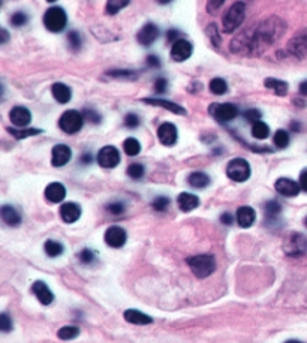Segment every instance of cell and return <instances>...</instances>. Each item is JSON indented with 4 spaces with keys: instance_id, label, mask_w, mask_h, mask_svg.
<instances>
[{
    "instance_id": "52a82bcc",
    "label": "cell",
    "mask_w": 307,
    "mask_h": 343,
    "mask_svg": "<svg viewBox=\"0 0 307 343\" xmlns=\"http://www.w3.org/2000/svg\"><path fill=\"white\" fill-rule=\"evenodd\" d=\"M283 249L289 256H301L307 252V238L303 234L294 232L285 240Z\"/></svg>"
},
{
    "instance_id": "6f0895ef",
    "label": "cell",
    "mask_w": 307,
    "mask_h": 343,
    "mask_svg": "<svg viewBox=\"0 0 307 343\" xmlns=\"http://www.w3.org/2000/svg\"><path fill=\"white\" fill-rule=\"evenodd\" d=\"M92 160H93V156H92L90 153H84V154L81 156V159H80V162L84 163V165H89Z\"/></svg>"
},
{
    "instance_id": "7a4b0ae2",
    "label": "cell",
    "mask_w": 307,
    "mask_h": 343,
    "mask_svg": "<svg viewBox=\"0 0 307 343\" xmlns=\"http://www.w3.org/2000/svg\"><path fill=\"white\" fill-rule=\"evenodd\" d=\"M244 15H246V5L243 2H235L223 15V20H222L223 32L232 33L234 30H237L244 21Z\"/></svg>"
},
{
    "instance_id": "c3c4849f",
    "label": "cell",
    "mask_w": 307,
    "mask_h": 343,
    "mask_svg": "<svg viewBox=\"0 0 307 343\" xmlns=\"http://www.w3.org/2000/svg\"><path fill=\"white\" fill-rule=\"evenodd\" d=\"M83 115H84V120H89L92 123H99L101 121V115L98 114L95 110H90V108H86L83 111Z\"/></svg>"
},
{
    "instance_id": "4dcf8cb0",
    "label": "cell",
    "mask_w": 307,
    "mask_h": 343,
    "mask_svg": "<svg viewBox=\"0 0 307 343\" xmlns=\"http://www.w3.org/2000/svg\"><path fill=\"white\" fill-rule=\"evenodd\" d=\"M123 150L127 156H136L141 151V144L136 138H126L123 142Z\"/></svg>"
},
{
    "instance_id": "680465c9",
    "label": "cell",
    "mask_w": 307,
    "mask_h": 343,
    "mask_svg": "<svg viewBox=\"0 0 307 343\" xmlns=\"http://www.w3.org/2000/svg\"><path fill=\"white\" fill-rule=\"evenodd\" d=\"M300 93H301L303 96H307V80L304 83L300 84Z\"/></svg>"
},
{
    "instance_id": "d6a6232c",
    "label": "cell",
    "mask_w": 307,
    "mask_h": 343,
    "mask_svg": "<svg viewBox=\"0 0 307 343\" xmlns=\"http://www.w3.org/2000/svg\"><path fill=\"white\" fill-rule=\"evenodd\" d=\"M80 334V328L78 327H74V325H66V327H62L57 333L59 339L62 340H72L75 337H78Z\"/></svg>"
},
{
    "instance_id": "ba28073f",
    "label": "cell",
    "mask_w": 307,
    "mask_h": 343,
    "mask_svg": "<svg viewBox=\"0 0 307 343\" xmlns=\"http://www.w3.org/2000/svg\"><path fill=\"white\" fill-rule=\"evenodd\" d=\"M288 53L295 59L307 57V30L298 32L289 42H288Z\"/></svg>"
},
{
    "instance_id": "83f0119b",
    "label": "cell",
    "mask_w": 307,
    "mask_h": 343,
    "mask_svg": "<svg viewBox=\"0 0 307 343\" xmlns=\"http://www.w3.org/2000/svg\"><path fill=\"white\" fill-rule=\"evenodd\" d=\"M188 183L192 186V188H197V189H204L210 185V177L205 174V173H192L189 177H188Z\"/></svg>"
},
{
    "instance_id": "8d00e7d4",
    "label": "cell",
    "mask_w": 307,
    "mask_h": 343,
    "mask_svg": "<svg viewBox=\"0 0 307 343\" xmlns=\"http://www.w3.org/2000/svg\"><path fill=\"white\" fill-rule=\"evenodd\" d=\"M273 141H274L276 147H279V148H286V147L289 145V135H288V132H286V130L279 129V130L274 133Z\"/></svg>"
},
{
    "instance_id": "db71d44e",
    "label": "cell",
    "mask_w": 307,
    "mask_h": 343,
    "mask_svg": "<svg viewBox=\"0 0 307 343\" xmlns=\"http://www.w3.org/2000/svg\"><path fill=\"white\" fill-rule=\"evenodd\" d=\"M147 65L150 66V68H159L161 66V60H159V57L158 56H153V54H150V56H147Z\"/></svg>"
},
{
    "instance_id": "836d02e7",
    "label": "cell",
    "mask_w": 307,
    "mask_h": 343,
    "mask_svg": "<svg viewBox=\"0 0 307 343\" xmlns=\"http://www.w3.org/2000/svg\"><path fill=\"white\" fill-rule=\"evenodd\" d=\"M210 92L213 95H225L228 92V84L222 78H214L210 81Z\"/></svg>"
},
{
    "instance_id": "11a10c76",
    "label": "cell",
    "mask_w": 307,
    "mask_h": 343,
    "mask_svg": "<svg viewBox=\"0 0 307 343\" xmlns=\"http://www.w3.org/2000/svg\"><path fill=\"white\" fill-rule=\"evenodd\" d=\"M220 222L223 224V225H232L234 224V216L231 215V213H223L222 216H220Z\"/></svg>"
},
{
    "instance_id": "ab89813d",
    "label": "cell",
    "mask_w": 307,
    "mask_h": 343,
    "mask_svg": "<svg viewBox=\"0 0 307 343\" xmlns=\"http://www.w3.org/2000/svg\"><path fill=\"white\" fill-rule=\"evenodd\" d=\"M68 42H69V47H71L72 50L78 51V50L81 48L83 39H81L80 33L74 30V32H69V33H68Z\"/></svg>"
},
{
    "instance_id": "3957f363",
    "label": "cell",
    "mask_w": 307,
    "mask_h": 343,
    "mask_svg": "<svg viewBox=\"0 0 307 343\" xmlns=\"http://www.w3.org/2000/svg\"><path fill=\"white\" fill-rule=\"evenodd\" d=\"M188 265L197 277L204 279L216 270V259L211 255H197L188 258Z\"/></svg>"
},
{
    "instance_id": "44dd1931",
    "label": "cell",
    "mask_w": 307,
    "mask_h": 343,
    "mask_svg": "<svg viewBox=\"0 0 307 343\" xmlns=\"http://www.w3.org/2000/svg\"><path fill=\"white\" fill-rule=\"evenodd\" d=\"M255 219H256V213L252 207H240L237 210V222L241 228H249L255 224Z\"/></svg>"
},
{
    "instance_id": "484cf974",
    "label": "cell",
    "mask_w": 307,
    "mask_h": 343,
    "mask_svg": "<svg viewBox=\"0 0 307 343\" xmlns=\"http://www.w3.org/2000/svg\"><path fill=\"white\" fill-rule=\"evenodd\" d=\"M51 93L59 104H68L71 101V96H72L71 89L63 83H56L51 89Z\"/></svg>"
},
{
    "instance_id": "ee69618b",
    "label": "cell",
    "mask_w": 307,
    "mask_h": 343,
    "mask_svg": "<svg viewBox=\"0 0 307 343\" xmlns=\"http://www.w3.org/2000/svg\"><path fill=\"white\" fill-rule=\"evenodd\" d=\"M124 126L129 127V129L138 127V126H139V117L136 114H133V113L126 114V117H124Z\"/></svg>"
},
{
    "instance_id": "cb8c5ba5",
    "label": "cell",
    "mask_w": 307,
    "mask_h": 343,
    "mask_svg": "<svg viewBox=\"0 0 307 343\" xmlns=\"http://www.w3.org/2000/svg\"><path fill=\"white\" fill-rule=\"evenodd\" d=\"M0 215L3 222L9 227H18L21 224V216L12 206H3L0 210Z\"/></svg>"
},
{
    "instance_id": "7dc6e473",
    "label": "cell",
    "mask_w": 307,
    "mask_h": 343,
    "mask_svg": "<svg viewBox=\"0 0 307 343\" xmlns=\"http://www.w3.org/2000/svg\"><path fill=\"white\" fill-rule=\"evenodd\" d=\"M167 89H168V81L165 80V78H158L156 81H155V92L158 93V95H164L165 92H167Z\"/></svg>"
},
{
    "instance_id": "91938a15",
    "label": "cell",
    "mask_w": 307,
    "mask_h": 343,
    "mask_svg": "<svg viewBox=\"0 0 307 343\" xmlns=\"http://www.w3.org/2000/svg\"><path fill=\"white\" fill-rule=\"evenodd\" d=\"M291 127H292V130L298 132V130L301 129V124H298V123H292V124H291Z\"/></svg>"
},
{
    "instance_id": "9a60e30c",
    "label": "cell",
    "mask_w": 307,
    "mask_h": 343,
    "mask_svg": "<svg viewBox=\"0 0 307 343\" xmlns=\"http://www.w3.org/2000/svg\"><path fill=\"white\" fill-rule=\"evenodd\" d=\"M51 154H53L51 163H53L54 166H65V165L71 160V157H72L71 148H69L68 145H65V144H57V145H54Z\"/></svg>"
},
{
    "instance_id": "9c48e42d",
    "label": "cell",
    "mask_w": 307,
    "mask_h": 343,
    "mask_svg": "<svg viewBox=\"0 0 307 343\" xmlns=\"http://www.w3.org/2000/svg\"><path fill=\"white\" fill-rule=\"evenodd\" d=\"M96 160L102 168H115L120 163V151L114 145H105L99 150Z\"/></svg>"
},
{
    "instance_id": "f907efd6",
    "label": "cell",
    "mask_w": 307,
    "mask_h": 343,
    "mask_svg": "<svg viewBox=\"0 0 307 343\" xmlns=\"http://www.w3.org/2000/svg\"><path fill=\"white\" fill-rule=\"evenodd\" d=\"M223 3H225V0H207V12L214 14Z\"/></svg>"
},
{
    "instance_id": "5bb4252c",
    "label": "cell",
    "mask_w": 307,
    "mask_h": 343,
    "mask_svg": "<svg viewBox=\"0 0 307 343\" xmlns=\"http://www.w3.org/2000/svg\"><path fill=\"white\" fill-rule=\"evenodd\" d=\"M274 188H276V191H277L280 195L288 197V198L297 197V195L300 194V189H301L300 183H297V182H294V180H291V179H285V177L279 179V180L276 182Z\"/></svg>"
},
{
    "instance_id": "603a6c76",
    "label": "cell",
    "mask_w": 307,
    "mask_h": 343,
    "mask_svg": "<svg viewBox=\"0 0 307 343\" xmlns=\"http://www.w3.org/2000/svg\"><path fill=\"white\" fill-rule=\"evenodd\" d=\"M142 102L150 104V105H155V107H162V108H165V110H168V111H171V113H174V114H186V110H185L183 107H180V105H177V104H174V102H171V101L148 98V99H144Z\"/></svg>"
},
{
    "instance_id": "7c38bea8",
    "label": "cell",
    "mask_w": 307,
    "mask_h": 343,
    "mask_svg": "<svg viewBox=\"0 0 307 343\" xmlns=\"http://www.w3.org/2000/svg\"><path fill=\"white\" fill-rule=\"evenodd\" d=\"M192 51H194L192 44L189 41H186V39H180L176 44H173L171 59L174 62H185V60H188L192 56Z\"/></svg>"
},
{
    "instance_id": "f35d334b",
    "label": "cell",
    "mask_w": 307,
    "mask_h": 343,
    "mask_svg": "<svg viewBox=\"0 0 307 343\" xmlns=\"http://www.w3.org/2000/svg\"><path fill=\"white\" fill-rule=\"evenodd\" d=\"M205 32H207V35H208V38H210L211 44H213L214 47H220L222 39H220V36H219V32H217L216 24H214V23H210V24H208V27L205 29Z\"/></svg>"
},
{
    "instance_id": "ffe728a7",
    "label": "cell",
    "mask_w": 307,
    "mask_h": 343,
    "mask_svg": "<svg viewBox=\"0 0 307 343\" xmlns=\"http://www.w3.org/2000/svg\"><path fill=\"white\" fill-rule=\"evenodd\" d=\"M66 197V189L62 183H50L45 189V198L50 203H62Z\"/></svg>"
},
{
    "instance_id": "ac0fdd59",
    "label": "cell",
    "mask_w": 307,
    "mask_h": 343,
    "mask_svg": "<svg viewBox=\"0 0 307 343\" xmlns=\"http://www.w3.org/2000/svg\"><path fill=\"white\" fill-rule=\"evenodd\" d=\"M32 289H33V294L36 295V298L41 301V304L48 306V304H51V303H53L54 295H53L51 289H50V288H48L44 282H41V280L35 282V283H33V286H32Z\"/></svg>"
},
{
    "instance_id": "4fadbf2b",
    "label": "cell",
    "mask_w": 307,
    "mask_h": 343,
    "mask_svg": "<svg viewBox=\"0 0 307 343\" xmlns=\"http://www.w3.org/2000/svg\"><path fill=\"white\" fill-rule=\"evenodd\" d=\"M159 38V29L156 24L153 23H147L144 24V27L138 32L136 39L142 47H150L156 39Z\"/></svg>"
},
{
    "instance_id": "681fc988",
    "label": "cell",
    "mask_w": 307,
    "mask_h": 343,
    "mask_svg": "<svg viewBox=\"0 0 307 343\" xmlns=\"http://www.w3.org/2000/svg\"><path fill=\"white\" fill-rule=\"evenodd\" d=\"M244 118H246L247 121H250V123L259 121V120H261V111H259V110H255V108L247 110V111L244 113Z\"/></svg>"
},
{
    "instance_id": "277c9868",
    "label": "cell",
    "mask_w": 307,
    "mask_h": 343,
    "mask_svg": "<svg viewBox=\"0 0 307 343\" xmlns=\"http://www.w3.org/2000/svg\"><path fill=\"white\" fill-rule=\"evenodd\" d=\"M66 23H68V15L66 12L59 8V6H53L50 8L45 15H44V24L45 27L53 32V33H59L62 32L65 27H66Z\"/></svg>"
},
{
    "instance_id": "bcb514c9",
    "label": "cell",
    "mask_w": 307,
    "mask_h": 343,
    "mask_svg": "<svg viewBox=\"0 0 307 343\" xmlns=\"http://www.w3.org/2000/svg\"><path fill=\"white\" fill-rule=\"evenodd\" d=\"M80 261H81L83 264H92V262L95 261V253H93V250H90V249L81 250V252H80Z\"/></svg>"
},
{
    "instance_id": "8fae6325",
    "label": "cell",
    "mask_w": 307,
    "mask_h": 343,
    "mask_svg": "<svg viewBox=\"0 0 307 343\" xmlns=\"http://www.w3.org/2000/svg\"><path fill=\"white\" fill-rule=\"evenodd\" d=\"M126 231L121 228V227H109V228L105 231V243L112 247V249H118V247H123L124 243H126Z\"/></svg>"
},
{
    "instance_id": "6da1fadb",
    "label": "cell",
    "mask_w": 307,
    "mask_h": 343,
    "mask_svg": "<svg viewBox=\"0 0 307 343\" xmlns=\"http://www.w3.org/2000/svg\"><path fill=\"white\" fill-rule=\"evenodd\" d=\"M285 32V23L280 18H270L261 26L253 30V39H252V51L253 50H264V47H268L274 44Z\"/></svg>"
},
{
    "instance_id": "be15d7a7",
    "label": "cell",
    "mask_w": 307,
    "mask_h": 343,
    "mask_svg": "<svg viewBox=\"0 0 307 343\" xmlns=\"http://www.w3.org/2000/svg\"><path fill=\"white\" fill-rule=\"evenodd\" d=\"M285 343H301V342H298V340H288V342H285Z\"/></svg>"
},
{
    "instance_id": "2e32d148",
    "label": "cell",
    "mask_w": 307,
    "mask_h": 343,
    "mask_svg": "<svg viewBox=\"0 0 307 343\" xmlns=\"http://www.w3.org/2000/svg\"><path fill=\"white\" fill-rule=\"evenodd\" d=\"M158 136L164 145H174L177 141V127L173 123H162L158 129Z\"/></svg>"
},
{
    "instance_id": "f5cc1de1",
    "label": "cell",
    "mask_w": 307,
    "mask_h": 343,
    "mask_svg": "<svg viewBox=\"0 0 307 343\" xmlns=\"http://www.w3.org/2000/svg\"><path fill=\"white\" fill-rule=\"evenodd\" d=\"M177 41H180V32L179 30H176V29H173V30H168V33H167V42H177Z\"/></svg>"
},
{
    "instance_id": "7402d4cb",
    "label": "cell",
    "mask_w": 307,
    "mask_h": 343,
    "mask_svg": "<svg viewBox=\"0 0 307 343\" xmlns=\"http://www.w3.org/2000/svg\"><path fill=\"white\" fill-rule=\"evenodd\" d=\"M177 204H179V209H180L182 212H192V210H195V209L200 206V198H198L197 195L183 192V194L179 195Z\"/></svg>"
},
{
    "instance_id": "7bdbcfd3",
    "label": "cell",
    "mask_w": 307,
    "mask_h": 343,
    "mask_svg": "<svg viewBox=\"0 0 307 343\" xmlns=\"http://www.w3.org/2000/svg\"><path fill=\"white\" fill-rule=\"evenodd\" d=\"M0 330L3 333H9L12 330V319L9 318L8 313H2L0 315Z\"/></svg>"
},
{
    "instance_id": "e0dca14e",
    "label": "cell",
    "mask_w": 307,
    "mask_h": 343,
    "mask_svg": "<svg viewBox=\"0 0 307 343\" xmlns=\"http://www.w3.org/2000/svg\"><path fill=\"white\" fill-rule=\"evenodd\" d=\"M60 216L66 224H74L81 216V207L75 203H65L60 207Z\"/></svg>"
},
{
    "instance_id": "816d5d0a",
    "label": "cell",
    "mask_w": 307,
    "mask_h": 343,
    "mask_svg": "<svg viewBox=\"0 0 307 343\" xmlns=\"http://www.w3.org/2000/svg\"><path fill=\"white\" fill-rule=\"evenodd\" d=\"M109 77H115V78H121V77H126V78H133V72L132 71H109L106 72Z\"/></svg>"
},
{
    "instance_id": "e575fe53",
    "label": "cell",
    "mask_w": 307,
    "mask_h": 343,
    "mask_svg": "<svg viewBox=\"0 0 307 343\" xmlns=\"http://www.w3.org/2000/svg\"><path fill=\"white\" fill-rule=\"evenodd\" d=\"M280 212H282V206H280L279 201L271 200V201H268L265 204V215H267L268 219H276L280 215Z\"/></svg>"
},
{
    "instance_id": "4316f807",
    "label": "cell",
    "mask_w": 307,
    "mask_h": 343,
    "mask_svg": "<svg viewBox=\"0 0 307 343\" xmlns=\"http://www.w3.org/2000/svg\"><path fill=\"white\" fill-rule=\"evenodd\" d=\"M264 84H265L267 89L273 90V92H274L276 95H279V96H285V95L288 93V84H286L285 81H282V80L267 78V80L264 81Z\"/></svg>"
},
{
    "instance_id": "8992f818",
    "label": "cell",
    "mask_w": 307,
    "mask_h": 343,
    "mask_svg": "<svg viewBox=\"0 0 307 343\" xmlns=\"http://www.w3.org/2000/svg\"><path fill=\"white\" fill-rule=\"evenodd\" d=\"M83 124H84V115L81 114V113H78V111H75V110L65 111L62 114V117H60V120H59L60 129L65 133H69V135L80 132L81 127H83Z\"/></svg>"
},
{
    "instance_id": "d4e9b609",
    "label": "cell",
    "mask_w": 307,
    "mask_h": 343,
    "mask_svg": "<svg viewBox=\"0 0 307 343\" xmlns=\"http://www.w3.org/2000/svg\"><path fill=\"white\" fill-rule=\"evenodd\" d=\"M124 319L130 324H135V325H147V324H151L153 319L151 316L148 315H144L142 312L139 310H135V309H129L124 312Z\"/></svg>"
},
{
    "instance_id": "e7e4bbea",
    "label": "cell",
    "mask_w": 307,
    "mask_h": 343,
    "mask_svg": "<svg viewBox=\"0 0 307 343\" xmlns=\"http://www.w3.org/2000/svg\"><path fill=\"white\" fill-rule=\"evenodd\" d=\"M47 2H51L53 3V2H57V0H47Z\"/></svg>"
},
{
    "instance_id": "b9f144b4",
    "label": "cell",
    "mask_w": 307,
    "mask_h": 343,
    "mask_svg": "<svg viewBox=\"0 0 307 343\" xmlns=\"http://www.w3.org/2000/svg\"><path fill=\"white\" fill-rule=\"evenodd\" d=\"M26 23H27V15H26L24 12H21V11L15 12V14L11 17V24L15 26V27H21V26H24Z\"/></svg>"
},
{
    "instance_id": "74e56055",
    "label": "cell",
    "mask_w": 307,
    "mask_h": 343,
    "mask_svg": "<svg viewBox=\"0 0 307 343\" xmlns=\"http://www.w3.org/2000/svg\"><path fill=\"white\" fill-rule=\"evenodd\" d=\"M126 173H127V176H129L130 179H133V180H139V179L144 176L145 169H144V165H141V163H132V165H129V166H127Z\"/></svg>"
},
{
    "instance_id": "f1b7e54d",
    "label": "cell",
    "mask_w": 307,
    "mask_h": 343,
    "mask_svg": "<svg viewBox=\"0 0 307 343\" xmlns=\"http://www.w3.org/2000/svg\"><path fill=\"white\" fill-rule=\"evenodd\" d=\"M44 250H45V253H47L48 256L57 258V256H60V255L63 253V244H62V243H57V241H54V240H48V241H45V244H44Z\"/></svg>"
},
{
    "instance_id": "f6af8a7d",
    "label": "cell",
    "mask_w": 307,
    "mask_h": 343,
    "mask_svg": "<svg viewBox=\"0 0 307 343\" xmlns=\"http://www.w3.org/2000/svg\"><path fill=\"white\" fill-rule=\"evenodd\" d=\"M106 210L111 213V215H114V216H118V215H121L123 212H124V204L123 203H109L108 206H106Z\"/></svg>"
},
{
    "instance_id": "94428289",
    "label": "cell",
    "mask_w": 307,
    "mask_h": 343,
    "mask_svg": "<svg viewBox=\"0 0 307 343\" xmlns=\"http://www.w3.org/2000/svg\"><path fill=\"white\" fill-rule=\"evenodd\" d=\"M2 35H3V38H2V44H5V42L8 41V32H6V30H3V32H2Z\"/></svg>"
},
{
    "instance_id": "03108f58",
    "label": "cell",
    "mask_w": 307,
    "mask_h": 343,
    "mask_svg": "<svg viewBox=\"0 0 307 343\" xmlns=\"http://www.w3.org/2000/svg\"><path fill=\"white\" fill-rule=\"evenodd\" d=\"M304 224H306V227H307V218H306V221H304Z\"/></svg>"
},
{
    "instance_id": "d590c367",
    "label": "cell",
    "mask_w": 307,
    "mask_h": 343,
    "mask_svg": "<svg viewBox=\"0 0 307 343\" xmlns=\"http://www.w3.org/2000/svg\"><path fill=\"white\" fill-rule=\"evenodd\" d=\"M8 132L15 136L17 139H23V138H27V136H33V135H38L41 133L42 130L41 129H8Z\"/></svg>"
},
{
    "instance_id": "f546056e",
    "label": "cell",
    "mask_w": 307,
    "mask_h": 343,
    "mask_svg": "<svg viewBox=\"0 0 307 343\" xmlns=\"http://www.w3.org/2000/svg\"><path fill=\"white\" fill-rule=\"evenodd\" d=\"M252 135L256 138V139H265L268 135H270V127L268 124H265L264 121H255L253 126H252Z\"/></svg>"
},
{
    "instance_id": "d6986e66",
    "label": "cell",
    "mask_w": 307,
    "mask_h": 343,
    "mask_svg": "<svg viewBox=\"0 0 307 343\" xmlns=\"http://www.w3.org/2000/svg\"><path fill=\"white\" fill-rule=\"evenodd\" d=\"M11 121L18 127H26L32 121V114L26 107H15L9 113Z\"/></svg>"
},
{
    "instance_id": "30bf717a",
    "label": "cell",
    "mask_w": 307,
    "mask_h": 343,
    "mask_svg": "<svg viewBox=\"0 0 307 343\" xmlns=\"http://www.w3.org/2000/svg\"><path fill=\"white\" fill-rule=\"evenodd\" d=\"M210 113L219 121H231L238 115V108L232 104H213Z\"/></svg>"
},
{
    "instance_id": "9f6ffc18",
    "label": "cell",
    "mask_w": 307,
    "mask_h": 343,
    "mask_svg": "<svg viewBox=\"0 0 307 343\" xmlns=\"http://www.w3.org/2000/svg\"><path fill=\"white\" fill-rule=\"evenodd\" d=\"M300 186H301V189H303L304 192H307V169H304V171L300 174Z\"/></svg>"
},
{
    "instance_id": "5b68a950",
    "label": "cell",
    "mask_w": 307,
    "mask_h": 343,
    "mask_svg": "<svg viewBox=\"0 0 307 343\" xmlns=\"http://www.w3.org/2000/svg\"><path fill=\"white\" fill-rule=\"evenodd\" d=\"M226 176L237 183H243L250 177V165L246 159H232L226 166Z\"/></svg>"
},
{
    "instance_id": "6125c7cd",
    "label": "cell",
    "mask_w": 307,
    "mask_h": 343,
    "mask_svg": "<svg viewBox=\"0 0 307 343\" xmlns=\"http://www.w3.org/2000/svg\"><path fill=\"white\" fill-rule=\"evenodd\" d=\"M158 2H159L161 5H168V3H171L173 0H158Z\"/></svg>"
},
{
    "instance_id": "1f68e13d",
    "label": "cell",
    "mask_w": 307,
    "mask_h": 343,
    "mask_svg": "<svg viewBox=\"0 0 307 343\" xmlns=\"http://www.w3.org/2000/svg\"><path fill=\"white\" fill-rule=\"evenodd\" d=\"M130 0H106V6H105V12L108 15H115L118 11H121L123 8H126L129 5Z\"/></svg>"
},
{
    "instance_id": "60d3db41",
    "label": "cell",
    "mask_w": 307,
    "mask_h": 343,
    "mask_svg": "<svg viewBox=\"0 0 307 343\" xmlns=\"http://www.w3.org/2000/svg\"><path fill=\"white\" fill-rule=\"evenodd\" d=\"M170 198H167V197H158V198H155L153 200V203H151V207L156 210V212H165L168 207H170Z\"/></svg>"
}]
</instances>
